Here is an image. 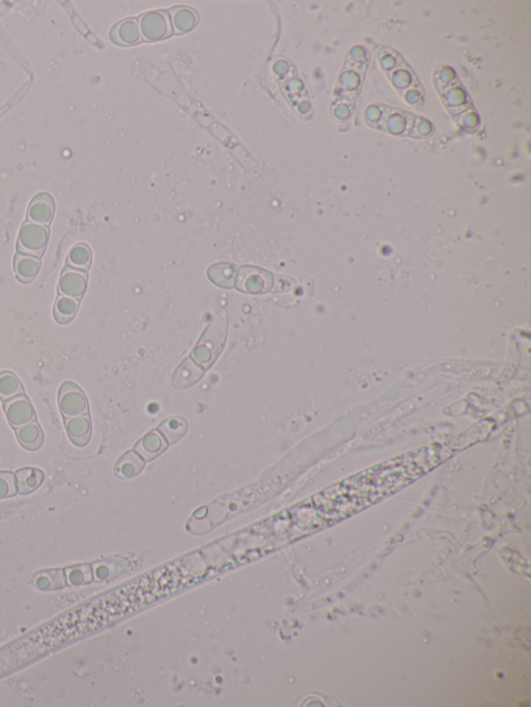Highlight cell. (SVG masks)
Masks as SVG:
<instances>
[{
	"instance_id": "5b68a950",
	"label": "cell",
	"mask_w": 531,
	"mask_h": 707,
	"mask_svg": "<svg viewBox=\"0 0 531 707\" xmlns=\"http://www.w3.org/2000/svg\"><path fill=\"white\" fill-rule=\"evenodd\" d=\"M88 287V273L86 271L66 267L59 277L58 291L59 295L71 296L81 300Z\"/></svg>"
},
{
	"instance_id": "2e32d148",
	"label": "cell",
	"mask_w": 531,
	"mask_h": 707,
	"mask_svg": "<svg viewBox=\"0 0 531 707\" xmlns=\"http://www.w3.org/2000/svg\"><path fill=\"white\" fill-rule=\"evenodd\" d=\"M79 309V300L71 296L59 295L53 308L56 321L61 325L70 323L76 316Z\"/></svg>"
},
{
	"instance_id": "277c9868",
	"label": "cell",
	"mask_w": 531,
	"mask_h": 707,
	"mask_svg": "<svg viewBox=\"0 0 531 707\" xmlns=\"http://www.w3.org/2000/svg\"><path fill=\"white\" fill-rule=\"evenodd\" d=\"M140 33L147 41H158L172 34V23L165 11H150L140 20Z\"/></svg>"
},
{
	"instance_id": "7402d4cb",
	"label": "cell",
	"mask_w": 531,
	"mask_h": 707,
	"mask_svg": "<svg viewBox=\"0 0 531 707\" xmlns=\"http://www.w3.org/2000/svg\"><path fill=\"white\" fill-rule=\"evenodd\" d=\"M163 423L172 428V433H168L167 437H166L168 443H175V441L181 439L185 435L187 428H188L185 419L181 418V417H172V418L164 421Z\"/></svg>"
},
{
	"instance_id": "7c38bea8",
	"label": "cell",
	"mask_w": 531,
	"mask_h": 707,
	"mask_svg": "<svg viewBox=\"0 0 531 707\" xmlns=\"http://www.w3.org/2000/svg\"><path fill=\"white\" fill-rule=\"evenodd\" d=\"M18 492L20 495H29L35 492L42 485L44 481V472L38 468L26 467L18 470L15 474Z\"/></svg>"
},
{
	"instance_id": "5bb4252c",
	"label": "cell",
	"mask_w": 531,
	"mask_h": 707,
	"mask_svg": "<svg viewBox=\"0 0 531 707\" xmlns=\"http://www.w3.org/2000/svg\"><path fill=\"white\" fill-rule=\"evenodd\" d=\"M237 267L229 262H218L210 267L209 279L217 287L231 289L236 282Z\"/></svg>"
},
{
	"instance_id": "ffe728a7",
	"label": "cell",
	"mask_w": 531,
	"mask_h": 707,
	"mask_svg": "<svg viewBox=\"0 0 531 707\" xmlns=\"http://www.w3.org/2000/svg\"><path fill=\"white\" fill-rule=\"evenodd\" d=\"M68 584L73 586H81L90 583L93 580L92 569L88 564L76 565L65 569Z\"/></svg>"
},
{
	"instance_id": "52a82bcc",
	"label": "cell",
	"mask_w": 531,
	"mask_h": 707,
	"mask_svg": "<svg viewBox=\"0 0 531 707\" xmlns=\"http://www.w3.org/2000/svg\"><path fill=\"white\" fill-rule=\"evenodd\" d=\"M56 212V202L49 193L36 194L31 200L27 212V218L36 225L47 227L51 223Z\"/></svg>"
},
{
	"instance_id": "8fae6325",
	"label": "cell",
	"mask_w": 531,
	"mask_h": 707,
	"mask_svg": "<svg viewBox=\"0 0 531 707\" xmlns=\"http://www.w3.org/2000/svg\"><path fill=\"white\" fill-rule=\"evenodd\" d=\"M33 583L38 590L49 592L66 587L68 585V580L65 569H51L36 572L33 576Z\"/></svg>"
},
{
	"instance_id": "6da1fadb",
	"label": "cell",
	"mask_w": 531,
	"mask_h": 707,
	"mask_svg": "<svg viewBox=\"0 0 531 707\" xmlns=\"http://www.w3.org/2000/svg\"><path fill=\"white\" fill-rule=\"evenodd\" d=\"M237 289L243 293L267 294L272 289L274 284L272 274L263 268L252 266H243L238 268L236 275Z\"/></svg>"
},
{
	"instance_id": "9c48e42d",
	"label": "cell",
	"mask_w": 531,
	"mask_h": 707,
	"mask_svg": "<svg viewBox=\"0 0 531 707\" xmlns=\"http://www.w3.org/2000/svg\"><path fill=\"white\" fill-rule=\"evenodd\" d=\"M41 268L40 257L17 252L14 259V271L16 277L21 284H27L33 282Z\"/></svg>"
},
{
	"instance_id": "8992f818",
	"label": "cell",
	"mask_w": 531,
	"mask_h": 707,
	"mask_svg": "<svg viewBox=\"0 0 531 707\" xmlns=\"http://www.w3.org/2000/svg\"><path fill=\"white\" fill-rule=\"evenodd\" d=\"M4 406L6 419L14 428H19L35 421L36 411L29 398L24 394L4 401Z\"/></svg>"
},
{
	"instance_id": "9a60e30c",
	"label": "cell",
	"mask_w": 531,
	"mask_h": 707,
	"mask_svg": "<svg viewBox=\"0 0 531 707\" xmlns=\"http://www.w3.org/2000/svg\"><path fill=\"white\" fill-rule=\"evenodd\" d=\"M93 253L86 244L77 243L69 250L66 259L67 267L77 270L88 271L92 266Z\"/></svg>"
},
{
	"instance_id": "ac0fdd59",
	"label": "cell",
	"mask_w": 531,
	"mask_h": 707,
	"mask_svg": "<svg viewBox=\"0 0 531 707\" xmlns=\"http://www.w3.org/2000/svg\"><path fill=\"white\" fill-rule=\"evenodd\" d=\"M24 393V385L15 373L8 371L0 373V399L4 403Z\"/></svg>"
},
{
	"instance_id": "4fadbf2b",
	"label": "cell",
	"mask_w": 531,
	"mask_h": 707,
	"mask_svg": "<svg viewBox=\"0 0 531 707\" xmlns=\"http://www.w3.org/2000/svg\"><path fill=\"white\" fill-rule=\"evenodd\" d=\"M16 435L19 443L27 450H38L44 443V433L40 424L36 421L29 422L17 428Z\"/></svg>"
},
{
	"instance_id": "e0dca14e",
	"label": "cell",
	"mask_w": 531,
	"mask_h": 707,
	"mask_svg": "<svg viewBox=\"0 0 531 707\" xmlns=\"http://www.w3.org/2000/svg\"><path fill=\"white\" fill-rule=\"evenodd\" d=\"M170 21L175 26L177 33H184L190 31L193 27L197 26L198 15L197 11L185 6L172 9L170 15Z\"/></svg>"
},
{
	"instance_id": "44dd1931",
	"label": "cell",
	"mask_w": 531,
	"mask_h": 707,
	"mask_svg": "<svg viewBox=\"0 0 531 707\" xmlns=\"http://www.w3.org/2000/svg\"><path fill=\"white\" fill-rule=\"evenodd\" d=\"M17 492L15 474L11 471H0V499L11 498Z\"/></svg>"
},
{
	"instance_id": "ba28073f",
	"label": "cell",
	"mask_w": 531,
	"mask_h": 707,
	"mask_svg": "<svg viewBox=\"0 0 531 707\" xmlns=\"http://www.w3.org/2000/svg\"><path fill=\"white\" fill-rule=\"evenodd\" d=\"M66 432L77 447H84L92 437V421L88 414L69 417L65 420Z\"/></svg>"
},
{
	"instance_id": "3957f363",
	"label": "cell",
	"mask_w": 531,
	"mask_h": 707,
	"mask_svg": "<svg viewBox=\"0 0 531 707\" xmlns=\"http://www.w3.org/2000/svg\"><path fill=\"white\" fill-rule=\"evenodd\" d=\"M58 408L66 418L88 414V398L78 385L73 382H65L59 388Z\"/></svg>"
},
{
	"instance_id": "7a4b0ae2",
	"label": "cell",
	"mask_w": 531,
	"mask_h": 707,
	"mask_svg": "<svg viewBox=\"0 0 531 707\" xmlns=\"http://www.w3.org/2000/svg\"><path fill=\"white\" fill-rule=\"evenodd\" d=\"M49 228L26 221L18 234L17 250L24 254L41 257L46 250Z\"/></svg>"
},
{
	"instance_id": "d6986e66",
	"label": "cell",
	"mask_w": 531,
	"mask_h": 707,
	"mask_svg": "<svg viewBox=\"0 0 531 707\" xmlns=\"http://www.w3.org/2000/svg\"><path fill=\"white\" fill-rule=\"evenodd\" d=\"M145 466V463L135 455L134 451H129L122 456L116 463L115 473L118 478H129L138 474Z\"/></svg>"
},
{
	"instance_id": "30bf717a",
	"label": "cell",
	"mask_w": 531,
	"mask_h": 707,
	"mask_svg": "<svg viewBox=\"0 0 531 707\" xmlns=\"http://www.w3.org/2000/svg\"><path fill=\"white\" fill-rule=\"evenodd\" d=\"M109 36L111 42L123 47L136 44L140 38L138 23L133 19L123 20L111 29Z\"/></svg>"
}]
</instances>
